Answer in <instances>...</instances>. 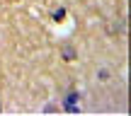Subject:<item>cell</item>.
<instances>
[{
	"label": "cell",
	"mask_w": 131,
	"mask_h": 116,
	"mask_svg": "<svg viewBox=\"0 0 131 116\" xmlns=\"http://www.w3.org/2000/svg\"><path fill=\"white\" fill-rule=\"evenodd\" d=\"M61 58L66 60V63H70V60L78 58V51H75V46H70V44H66V46L61 48Z\"/></svg>",
	"instance_id": "1"
}]
</instances>
